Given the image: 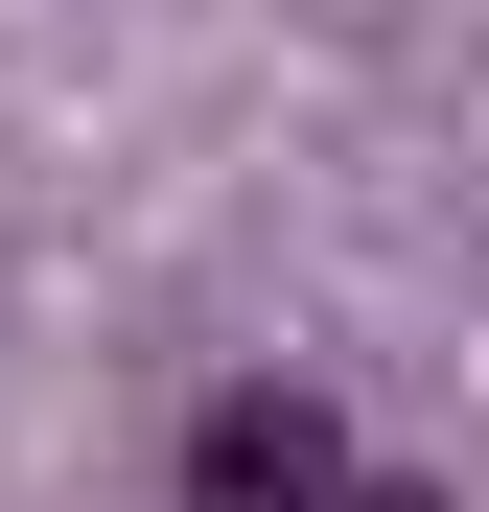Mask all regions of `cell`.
I'll return each instance as SVG.
<instances>
[{
  "instance_id": "2",
  "label": "cell",
  "mask_w": 489,
  "mask_h": 512,
  "mask_svg": "<svg viewBox=\"0 0 489 512\" xmlns=\"http://www.w3.org/2000/svg\"><path fill=\"white\" fill-rule=\"evenodd\" d=\"M350 512H443V489H396V466H350Z\"/></svg>"
},
{
  "instance_id": "1",
  "label": "cell",
  "mask_w": 489,
  "mask_h": 512,
  "mask_svg": "<svg viewBox=\"0 0 489 512\" xmlns=\"http://www.w3.org/2000/svg\"><path fill=\"white\" fill-rule=\"evenodd\" d=\"M187 512H350V419H326L303 373H233L187 419Z\"/></svg>"
}]
</instances>
